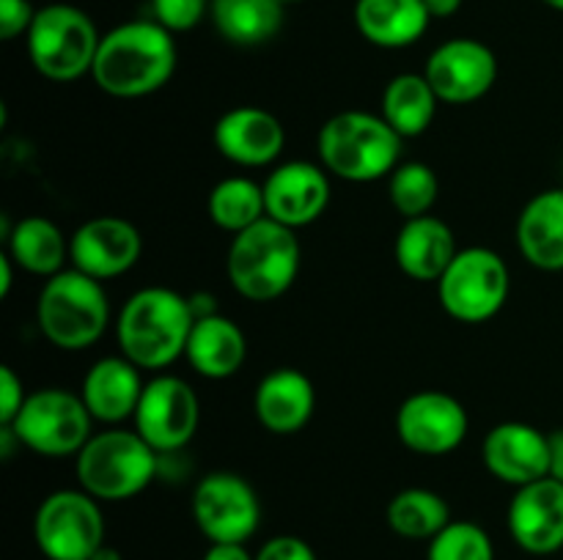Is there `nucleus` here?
I'll return each mask as SVG.
<instances>
[{
  "label": "nucleus",
  "mask_w": 563,
  "mask_h": 560,
  "mask_svg": "<svg viewBox=\"0 0 563 560\" xmlns=\"http://www.w3.org/2000/svg\"><path fill=\"white\" fill-rule=\"evenodd\" d=\"M179 64L174 33L154 20L121 22L99 42L91 77L115 99H141L168 86Z\"/></svg>",
  "instance_id": "1"
},
{
  "label": "nucleus",
  "mask_w": 563,
  "mask_h": 560,
  "mask_svg": "<svg viewBox=\"0 0 563 560\" xmlns=\"http://www.w3.org/2000/svg\"><path fill=\"white\" fill-rule=\"evenodd\" d=\"M196 324L190 296L168 285H146L126 296L115 316V340L126 360L141 371H165L185 357Z\"/></svg>",
  "instance_id": "2"
},
{
  "label": "nucleus",
  "mask_w": 563,
  "mask_h": 560,
  "mask_svg": "<svg viewBox=\"0 0 563 560\" xmlns=\"http://www.w3.org/2000/svg\"><path fill=\"white\" fill-rule=\"evenodd\" d=\"M405 137L366 110H344L330 115L317 135V152L330 176L355 184L388 179L401 163Z\"/></svg>",
  "instance_id": "3"
},
{
  "label": "nucleus",
  "mask_w": 563,
  "mask_h": 560,
  "mask_svg": "<svg viewBox=\"0 0 563 560\" xmlns=\"http://www.w3.org/2000/svg\"><path fill=\"white\" fill-rule=\"evenodd\" d=\"M300 261L302 250L297 231L264 217L234 234L225 256V272L240 296L251 302H273L295 285Z\"/></svg>",
  "instance_id": "4"
},
{
  "label": "nucleus",
  "mask_w": 563,
  "mask_h": 560,
  "mask_svg": "<svg viewBox=\"0 0 563 560\" xmlns=\"http://www.w3.org/2000/svg\"><path fill=\"white\" fill-rule=\"evenodd\" d=\"M159 472V453L135 428L110 426L93 432L75 456V475L99 503H121L137 497Z\"/></svg>",
  "instance_id": "5"
},
{
  "label": "nucleus",
  "mask_w": 563,
  "mask_h": 560,
  "mask_svg": "<svg viewBox=\"0 0 563 560\" xmlns=\"http://www.w3.org/2000/svg\"><path fill=\"white\" fill-rule=\"evenodd\" d=\"M36 324L55 349H88L110 327V300L104 283L75 267L53 275L38 291Z\"/></svg>",
  "instance_id": "6"
},
{
  "label": "nucleus",
  "mask_w": 563,
  "mask_h": 560,
  "mask_svg": "<svg viewBox=\"0 0 563 560\" xmlns=\"http://www.w3.org/2000/svg\"><path fill=\"white\" fill-rule=\"evenodd\" d=\"M102 33L91 16L71 3H49L36 11L27 31V58L53 82H75L91 75Z\"/></svg>",
  "instance_id": "7"
},
{
  "label": "nucleus",
  "mask_w": 563,
  "mask_h": 560,
  "mask_svg": "<svg viewBox=\"0 0 563 560\" xmlns=\"http://www.w3.org/2000/svg\"><path fill=\"white\" fill-rule=\"evenodd\" d=\"M11 437L31 453L47 459L77 456L93 437V417L80 393L64 388H42L27 393L25 404L9 423Z\"/></svg>",
  "instance_id": "8"
},
{
  "label": "nucleus",
  "mask_w": 563,
  "mask_h": 560,
  "mask_svg": "<svg viewBox=\"0 0 563 560\" xmlns=\"http://www.w3.org/2000/svg\"><path fill=\"white\" fill-rule=\"evenodd\" d=\"M509 291V264L489 247H462L438 280L440 305L462 324H484L498 316Z\"/></svg>",
  "instance_id": "9"
},
{
  "label": "nucleus",
  "mask_w": 563,
  "mask_h": 560,
  "mask_svg": "<svg viewBox=\"0 0 563 560\" xmlns=\"http://www.w3.org/2000/svg\"><path fill=\"white\" fill-rule=\"evenodd\" d=\"M33 541L47 560H91L104 544V514L86 489H58L33 514Z\"/></svg>",
  "instance_id": "10"
},
{
  "label": "nucleus",
  "mask_w": 563,
  "mask_h": 560,
  "mask_svg": "<svg viewBox=\"0 0 563 560\" xmlns=\"http://www.w3.org/2000/svg\"><path fill=\"white\" fill-rule=\"evenodd\" d=\"M192 522L209 544H247L262 525V500L236 472H209L192 489Z\"/></svg>",
  "instance_id": "11"
},
{
  "label": "nucleus",
  "mask_w": 563,
  "mask_h": 560,
  "mask_svg": "<svg viewBox=\"0 0 563 560\" xmlns=\"http://www.w3.org/2000/svg\"><path fill=\"white\" fill-rule=\"evenodd\" d=\"M132 423L159 456H174L190 445L201 426V399L190 382L159 371L143 388Z\"/></svg>",
  "instance_id": "12"
},
{
  "label": "nucleus",
  "mask_w": 563,
  "mask_h": 560,
  "mask_svg": "<svg viewBox=\"0 0 563 560\" xmlns=\"http://www.w3.org/2000/svg\"><path fill=\"white\" fill-rule=\"evenodd\" d=\"M465 404L445 390H418L396 410V437L418 456L454 453L467 437Z\"/></svg>",
  "instance_id": "13"
},
{
  "label": "nucleus",
  "mask_w": 563,
  "mask_h": 560,
  "mask_svg": "<svg viewBox=\"0 0 563 560\" xmlns=\"http://www.w3.org/2000/svg\"><path fill=\"white\" fill-rule=\"evenodd\" d=\"M423 75L445 104H471L493 91L498 58L478 38H449L432 49Z\"/></svg>",
  "instance_id": "14"
},
{
  "label": "nucleus",
  "mask_w": 563,
  "mask_h": 560,
  "mask_svg": "<svg viewBox=\"0 0 563 560\" xmlns=\"http://www.w3.org/2000/svg\"><path fill=\"white\" fill-rule=\"evenodd\" d=\"M143 253V236L130 220L102 214L91 217L69 236V264L97 280H113L130 272Z\"/></svg>",
  "instance_id": "15"
},
{
  "label": "nucleus",
  "mask_w": 563,
  "mask_h": 560,
  "mask_svg": "<svg viewBox=\"0 0 563 560\" xmlns=\"http://www.w3.org/2000/svg\"><path fill=\"white\" fill-rule=\"evenodd\" d=\"M264 203L267 217L289 225V228H306L317 223L330 206V173L317 163L291 159L269 170L264 179Z\"/></svg>",
  "instance_id": "16"
},
{
  "label": "nucleus",
  "mask_w": 563,
  "mask_h": 560,
  "mask_svg": "<svg viewBox=\"0 0 563 560\" xmlns=\"http://www.w3.org/2000/svg\"><path fill=\"white\" fill-rule=\"evenodd\" d=\"M482 461L489 475L520 489L550 475V434L522 421L498 423L482 443Z\"/></svg>",
  "instance_id": "17"
},
{
  "label": "nucleus",
  "mask_w": 563,
  "mask_h": 560,
  "mask_svg": "<svg viewBox=\"0 0 563 560\" xmlns=\"http://www.w3.org/2000/svg\"><path fill=\"white\" fill-rule=\"evenodd\" d=\"M506 525L517 547L537 558L563 549V483L542 478L520 486L506 511Z\"/></svg>",
  "instance_id": "18"
},
{
  "label": "nucleus",
  "mask_w": 563,
  "mask_h": 560,
  "mask_svg": "<svg viewBox=\"0 0 563 560\" xmlns=\"http://www.w3.org/2000/svg\"><path fill=\"white\" fill-rule=\"evenodd\" d=\"M212 141L220 157L229 163L242 165V168H264V165H273L284 152L286 130L278 115L269 110L240 104V108L225 110L214 121Z\"/></svg>",
  "instance_id": "19"
},
{
  "label": "nucleus",
  "mask_w": 563,
  "mask_h": 560,
  "mask_svg": "<svg viewBox=\"0 0 563 560\" xmlns=\"http://www.w3.org/2000/svg\"><path fill=\"white\" fill-rule=\"evenodd\" d=\"M313 410H317V390L311 379L297 368H275L267 377H262L253 393L256 421L280 437L306 428Z\"/></svg>",
  "instance_id": "20"
},
{
  "label": "nucleus",
  "mask_w": 563,
  "mask_h": 560,
  "mask_svg": "<svg viewBox=\"0 0 563 560\" xmlns=\"http://www.w3.org/2000/svg\"><path fill=\"white\" fill-rule=\"evenodd\" d=\"M146 382L141 379V368L124 355L102 357L93 362L82 377L80 395L86 401L93 421L119 426V423L135 417L137 404Z\"/></svg>",
  "instance_id": "21"
},
{
  "label": "nucleus",
  "mask_w": 563,
  "mask_h": 560,
  "mask_svg": "<svg viewBox=\"0 0 563 560\" xmlns=\"http://www.w3.org/2000/svg\"><path fill=\"white\" fill-rule=\"evenodd\" d=\"M456 253H460V247H456L454 231L434 214L405 220L394 242V256L399 269L407 278L421 280V283H429V280L438 283Z\"/></svg>",
  "instance_id": "22"
},
{
  "label": "nucleus",
  "mask_w": 563,
  "mask_h": 560,
  "mask_svg": "<svg viewBox=\"0 0 563 560\" xmlns=\"http://www.w3.org/2000/svg\"><path fill=\"white\" fill-rule=\"evenodd\" d=\"M517 247L531 267L563 272V187L537 192L517 217Z\"/></svg>",
  "instance_id": "23"
},
{
  "label": "nucleus",
  "mask_w": 563,
  "mask_h": 560,
  "mask_svg": "<svg viewBox=\"0 0 563 560\" xmlns=\"http://www.w3.org/2000/svg\"><path fill=\"white\" fill-rule=\"evenodd\" d=\"M185 360L203 379H229L245 366L247 338L234 318L214 313L196 318L187 338Z\"/></svg>",
  "instance_id": "24"
},
{
  "label": "nucleus",
  "mask_w": 563,
  "mask_h": 560,
  "mask_svg": "<svg viewBox=\"0 0 563 560\" xmlns=\"http://www.w3.org/2000/svg\"><path fill=\"white\" fill-rule=\"evenodd\" d=\"M423 0H357L355 25L368 44L383 49H401L416 44L429 31Z\"/></svg>",
  "instance_id": "25"
},
{
  "label": "nucleus",
  "mask_w": 563,
  "mask_h": 560,
  "mask_svg": "<svg viewBox=\"0 0 563 560\" xmlns=\"http://www.w3.org/2000/svg\"><path fill=\"white\" fill-rule=\"evenodd\" d=\"M5 253L14 258V264L25 272L38 278H53L64 272L69 261V236L47 217H22L5 231Z\"/></svg>",
  "instance_id": "26"
},
{
  "label": "nucleus",
  "mask_w": 563,
  "mask_h": 560,
  "mask_svg": "<svg viewBox=\"0 0 563 560\" xmlns=\"http://www.w3.org/2000/svg\"><path fill=\"white\" fill-rule=\"evenodd\" d=\"M284 5L278 0H212L209 16L214 31L236 47H258L284 27Z\"/></svg>",
  "instance_id": "27"
},
{
  "label": "nucleus",
  "mask_w": 563,
  "mask_h": 560,
  "mask_svg": "<svg viewBox=\"0 0 563 560\" xmlns=\"http://www.w3.org/2000/svg\"><path fill=\"white\" fill-rule=\"evenodd\" d=\"M440 97L434 93L427 75L405 71L396 75L383 91V119L399 132L401 137H418L432 126L438 115Z\"/></svg>",
  "instance_id": "28"
},
{
  "label": "nucleus",
  "mask_w": 563,
  "mask_h": 560,
  "mask_svg": "<svg viewBox=\"0 0 563 560\" xmlns=\"http://www.w3.org/2000/svg\"><path fill=\"white\" fill-rule=\"evenodd\" d=\"M385 522L390 530L407 541H432L440 530L451 525V505L443 494L432 489L412 486L394 494L385 508Z\"/></svg>",
  "instance_id": "29"
},
{
  "label": "nucleus",
  "mask_w": 563,
  "mask_h": 560,
  "mask_svg": "<svg viewBox=\"0 0 563 560\" xmlns=\"http://www.w3.org/2000/svg\"><path fill=\"white\" fill-rule=\"evenodd\" d=\"M207 212L218 228L229 231L231 236L240 234L267 217L264 187L247 176H229L212 187L207 198Z\"/></svg>",
  "instance_id": "30"
},
{
  "label": "nucleus",
  "mask_w": 563,
  "mask_h": 560,
  "mask_svg": "<svg viewBox=\"0 0 563 560\" xmlns=\"http://www.w3.org/2000/svg\"><path fill=\"white\" fill-rule=\"evenodd\" d=\"M388 198L405 220L423 217L440 198V179L427 163H399L388 176Z\"/></svg>",
  "instance_id": "31"
},
{
  "label": "nucleus",
  "mask_w": 563,
  "mask_h": 560,
  "mask_svg": "<svg viewBox=\"0 0 563 560\" xmlns=\"http://www.w3.org/2000/svg\"><path fill=\"white\" fill-rule=\"evenodd\" d=\"M427 560H495L493 536L478 522L454 519L429 541Z\"/></svg>",
  "instance_id": "32"
},
{
  "label": "nucleus",
  "mask_w": 563,
  "mask_h": 560,
  "mask_svg": "<svg viewBox=\"0 0 563 560\" xmlns=\"http://www.w3.org/2000/svg\"><path fill=\"white\" fill-rule=\"evenodd\" d=\"M212 0H148L152 20L170 33H187L209 14Z\"/></svg>",
  "instance_id": "33"
},
{
  "label": "nucleus",
  "mask_w": 563,
  "mask_h": 560,
  "mask_svg": "<svg viewBox=\"0 0 563 560\" xmlns=\"http://www.w3.org/2000/svg\"><path fill=\"white\" fill-rule=\"evenodd\" d=\"M36 11L31 0H0V38L14 42L16 36H27Z\"/></svg>",
  "instance_id": "34"
},
{
  "label": "nucleus",
  "mask_w": 563,
  "mask_h": 560,
  "mask_svg": "<svg viewBox=\"0 0 563 560\" xmlns=\"http://www.w3.org/2000/svg\"><path fill=\"white\" fill-rule=\"evenodd\" d=\"M256 560H319L311 544L300 536H273L262 544Z\"/></svg>",
  "instance_id": "35"
},
{
  "label": "nucleus",
  "mask_w": 563,
  "mask_h": 560,
  "mask_svg": "<svg viewBox=\"0 0 563 560\" xmlns=\"http://www.w3.org/2000/svg\"><path fill=\"white\" fill-rule=\"evenodd\" d=\"M27 393L22 379L16 377L14 368L3 366L0 368V426H9L16 417V412L25 404Z\"/></svg>",
  "instance_id": "36"
},
{
  "label": "nucleus",
  "mask_w": 563,
  "mask_h": 560,
  "mask_svg": "<svg viewBox=\"0 0 563 560\" xmlns=\"http://www.w3.org/2000/svg\"><path fill=\"white\" fill-rule=\"evenodd\" d=\"M201 560H256V555L247 552L245 544H209Z\"/></svg>",
  "instance_id": "37"
},
{
  "label": "nucleus",
  "mask_w": 563,
  "mask_h": 560,
  "mask_svg": "<svg viewBox=\"0 0 563 560\" xmlns=\"http://www.w3.org/2000/svg\"><path fill=\"white\" fill-rule=\"evenodd\" d=\"M550 478L563 483V428L550 434Z\"/></svg>",
  "instance_id": "38"
},
{
  "label": "nucleus",
  "mask_w": 563,
  "mask_h": 560,
  "mask_svg": "<svg viewBox=\"0 0 563 560\" xmlns=\"http://www.w3.org/2000/svg\"><path fill=\"white\" fill-rule=\"evenodd\" d=\"M190 307L196 318H207V316H214V313H220L218 305H214V296L209 294V291H198V294H192Z\"/></svg>",
  "instance_id": "39"
},
{
  "label": "nucleus",
  "mask_w": 563,
  "mask_h": 560,
  "mask_svg": "<svg viewBox=\"0 0 563 560\" xmlns=\"http://www.w3.org/2000/svg\"><path fill=\"white\" fill-rule=\"evenodd\" d=\"M423 3H427L432 20H449V16H454L462 9L465 0H423Z\"/></svg>",
  "instance_id": "40"
},
{
  "label": "nucleus",
  "mask_w": 563,
  "mask_h": 560,
  "mask_svg": "<svg viewBox=\"0 0 563 560\" xmlns=\"http://www.w3.org/2000/svg\"><path fill=\"white\" fill-rule=\"evenodd\" d=\"M14 258L9 253H0V296H9L11 294V283H14Z\"/></svg>",
  "instance_id": "41"
},
{
  "label": "nucleus",
  "mask_w": 563,
  "mask_h": 560,
  "mask_svg": "<svg viewBox=\"0 0 563 560\" xmlns=\"http://www.w3.org/2000/svg\"><path fill=\"white\" fill-rule=\"evenodd\" d=\"M91 560H124V555H121L119 549L113 547V544L104 541L102 547H99L97 552H93V558H91Z\"/></svg>",
  "instance_id": "42"
},
{
  "label": "nucleus",
  "mask_w": 563,
  "mask_h": 560,
  "mask_svg": "<svg viewBox=\"0 0 563 560\" xmlns=\"http://www.w3.org/2000/svg\"><path fill=\"white\" fill-rule=\"evenodd\" d=\"M544 5H550V9H555V11H563V0H542Z\"/></svg>",
  "instance_id": "43"
},
{
  "label": "nucleus",
  "mask_w": 563,
  "mask_h": 560,
  "mask_svg": "<svg viewBox=\"0 0 563 560\" xmlns=\"http://www.w3.org/2000/svg\"><path fill=\"white\" fill-rule=\"evenodd\" d=\"M280 5H284V9H289V5H297V3H302V0H278Z\"/></svg>",
  "instance_id": "44"
}]
</instances>
